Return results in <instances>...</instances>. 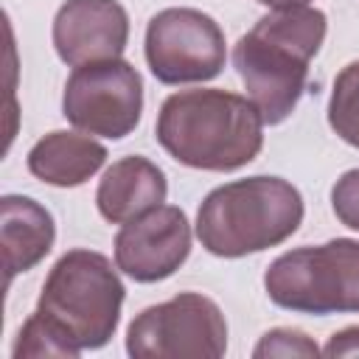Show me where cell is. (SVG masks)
Masks as SVG:
<instances>
[{
    "mask_svg": "<svg viewBox=\"0 0 359 359\" xmlns=\"http://www.w3.org/2000/svg\"><path fill=\"white\" fill-rule=\"evenodd\" d=\"M123 283L112 261L95 250H67L45 278L36 309L81 351L104 348L121 323Z\"/></svg>",
    "mask_w": 359,
    "mask_h": 359,
    "instance_id": "277c9868",
    "label": "cell"
},
{
    "mask_svg": "<svg viewBox=\"0 0 359 359\" xmlns=\"http://www.w3.org/2000/svg\"><path fill=\"white\" fill-rule=\"evenodd\" d=\"M56 241V224L45 205L31 196L6 194L0 199V247L6 280L34 269Z\"/></svg>",
    "mask_w": 359,
    "mask_h": 359,
    "instance_id": "7c38bea8",
    "label": "cell"
},
{
    "mask_svg": "<svg viewBox=\"0 0 359 359\" xmlns=\"http://www.w3.org/2000/svg\"><path fill=\"white\" fill-rule=\"evenodd\" d=\"M264 289L280 309L300 314L359 311V241L331 238L278 255L264 272Z\"/></svg>",
    "mask_w": 359,
    "mask_h": 359,
    "instance_id": "5b68a950",
    "label": "cell"
},
{
    "mask_svg": "<svg viewBox=\"0 0 359 359\" xmlns=\"http://www.w3.org/2000/svg\"><path fill=\"white\" fill-rule=\"evenodd\" d=\"M224 59V31L199 8H163L146 25V62L163 84L210 81Z\"/></svg>",
    "mask_w": 359,
    "mask_h": 359,
    "instance_id": "ba28073f",
    "label": "cell"
},
{
    "mask_svg": "<svg viewBox=\"0 0 359 359\" xmlns=\"http://www.w3.org/2000/svg\"><path fill=\"white\" fill-rule=\"evenodd\" d=\"M165 194H168V182L163 168L149 157L132 154L115 160L104 171L95 191V205L107 222L126 224L160 208L165 202Z\"/></svg>",
    "mask_w": 359,
    "mask_h": 359,
    "instance_id": "8fae6325",
    "label": "cell"
},
{
    "mask_svg": "<svg viewBox=\"0 0 359 359\" xmlns=\"http://www.w3.org/2000/svg\"><path fill=\"white\" fill-rule=\"evenodd\" d=\"M258 3H264L269 8H292V6H309L311 0H258Z\"/></svg>",
    "mask_w": 359,
    "mask_h": 359,
    "instance_id": "d6986e66",
    "label": "cell"
},
{
    "mask_svg": "<svg viewBox=\"0 0 359 359\" xmlns=\"http://www.w3.org/2000/svg\"><path fill=\"white\" fill-rule=\"evenodd\" d=\"M303 222V196L283 177H247L213 188L196 210V238L210 255L241 258L283 244Z\"/></svg>",
    "mask_w": 359,
    "mask_h": 359,
    "instance_id": "3957f363",
    "label": "cell"
},
{
    "mask_svg": "<svg viewBox=\"0 0 359 359\" xmlns=\"http://www.w3.org/2000/svg\"><path fill=\"white\" fill-rule=\"evenodd\" d=\"M325 39V14L311 6L272 8L233 48V65L264 123H283L303 98L309 62Z\"/></svg>",
    "mask_w": 359,
    "mask_h": 359,
    "instance_id": "7a4b0ae2",
    "label": "cell"
},
{
    "mask_svg": "<svg viewBox=\"0 0 359 359\" xmlns=\"http://www.w3.org/2000/svg\"><path fill=\"white\" fill-rule=\"evenodd\" d=\"M11 356L14 359H22V356H62V359H76L81 356V348L67 337L62 334L53 323H48L39 311H34L20 334H17V342L11 348Z\"/></svg>",
    "mask_w": 359,
    "mask_h": 359,
    "instance_id": "9a60e30c",
    "label": "cell"
},
{
    "mask_svg": "<svg viewBox=\"0 0 359 359\" xmlns=\"http://www.w3.org/2000/svg\"><path fill=\"white\" fill-rule=\"evenodd\" d=\"M143 79L126 59L73 67L65 81L62 115L81 132L121 140L140 123Z\"/></svg>",
    "mask_w": 359,
    "mask_h": 359,
    "instance_id": "52a82bcc",
    "label": "cell"
},
{
    "mask_svg": "<svg viewBox=\"0 0 359 359\" xmlns=\"http://www.w3.org/2000/svg\"><path fill=\"white\" fill-rule=\"evenodd\" d=\"M191 255V224L182 208L160 205L126 222L115 236V266L137 283L171 278Z\"/></svg>",
    "mask_w": 359,
    "mask_h": 359,
    "instance_id": "9c48e42d",
    "label": "cell"
},
{
    "mask_svg": "<svg viewBox=\"0 0 359 359\" xmlns=\"http://www.w3.org/2000/svg\"><path fill=\"white\" fill-rule=\"evenodd\" d=\"M154 135L157 143L188 168L236 171L258 157L264 146V118L244 95L216 87L180 90L163 101Z\"/></svg>",
    "mask_w": 359,
    "mask_h": 359,
    "instance_id": "6da1fadb",
    "label": "cell"
},
{
    "mask_svg": "<svg viewBox=\"0 0 359 359\" xmlns=\"http://www.w3.org/2000/svg\"><path fill=\"white\" fill-rule=\"evenodd\" d=\"M317 353H320L317 342L309 334L297 331V328H272L252 348L255 359H269V356H317Z\"/></svg>",
    "mask_w": 359,
    "mask_h": 359,
    "instance_id": "2e32d148",
    "label": "cell"
},
{
    "mask_svg": "<svg viewBox=\"0 0 359 359\" xmlns=\"http://www.w3.org/2000/svg\"><path fill=\"white\" fill-rule=\"evenodd\" d=\"M227 351V323L216 300L199 292L143 309L126 328V353L135 359H219Z\"/></svg>",
    "mask_w": 359,
    "mask_h": 359,
    "instance_id": "8992f818",
    "label": "cell"
},
{
    "mask_svg": "<svg viewBox=\"0 0 359 359\" xmlns=\"http://www.w3.org/2000/svg\"><path fill=\"white\" fill-rule=\"evenodd\" d=\"M331 208L337 213V219L351 227L359 230V168L345 171L334 188H331Z\"/></svg>",
    "mask_w": 359,
    "mask_h": 359,
    "instance_id": "e0dca14e",
    "label": "cell"
},
{
    "mask_svg": "<svg viewBox=\"0 0 359 359\" xmlns=\"http://www.w3.org/2000/svg\"><path fill=\"white\" fill-rule=\"evenodd\" d=\"M129 42V14L118 0H67L53 17V48L70 67L121 59Z\"/></svg>",
    "mask_w": 359,
    "mask_h": 359,
    "instance_id": "30bf717a",
    "label": "cell"
},
{
    "mask_svg": "<svg viewBox=\"0 0 359 359\" xmlns=\"http://www.w3.org/2000/svg\"><path fill=\"white\" fill-rule=\"evenodd\" d=\"M28 171L56 188L84 185L107 163V149L93 135L56 129L39 137L28 151Z\"/></svg>",
    "mask_w": 359,
    "mask_h": 359,
    "instance_id": "4fadbf2b",
    "label": "cell"
},
{
    "mask_svg": "<svg viewBox=\"0 0 359 359\" xmlns=\"http://www.w3.org/2000/svg\"><path fill=\"white\" fill-rule=\"evenodd\" d=\"M328 123L345 143L359 149V62L337 73L328 98Z\"/></svg>",
    "mask_w": 359,
    "mask_h": 359,
    "instance_id": "5bb4252c",
    "label": "cell"
},
{
    "mask_svg": "<svg viewBox=\"0 0 359 359\" xmlns=\"http://www.w3.org/2000/svg\"><path fill=\"white\" fill-rule=\"evenodd\" d=\"M325 356L339 359V356H359V325H348L342 331H334L323 348Z\"/></svg>",
    "mask_w": 359,
    "mask_h": 359,
    "instance_id": "ac0fdd59",
    "label": "cell"
}]
</instances>
